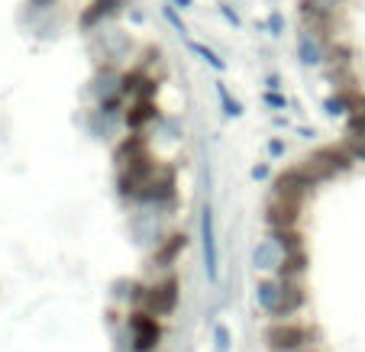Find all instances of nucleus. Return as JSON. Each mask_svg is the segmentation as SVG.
<instances>
[{
	"instance_id": "nucleus-1",
	"label": "nucleus",
	"mask_w": 365,
	"mask_h": 352,
	"mask_svg": "<svg viewBox=\"0 0 365 352\" xmlns=\"http://www.w3.org/2000/svg\"><path fill=\"white\" fill-rule=\"evenodd\" d=\"M130 311H145L152 317H172L181 304V278L175 271L168 275L155 278L149 284H133V294H130Z\"/></svg>"
},
{
	"instance_id": "nucleus-2",
	"label": "nucleus",
	"mask_w": 365,
	"mask_h": 352,
	"mask_svg": "<svg viewBox=\"0 0 365 352\" xmlns=\"http://www.w3.org/2000/svg\"><path fill=\"white\" fill-rule=\"evenodd\" d=\"M262 336L269 352H304L320 343V330L307 320H272Z\"/></svg>"
},
{
	"instance_id": "nucleus-3",
	"label": "nucleus",
	"mask_w": 365,
	"mask_h": 352,
	"mask_svg": "<svg viewBox=\"0 0 365 352\" xmlns=\"http://www.w3.org/2000/svg\"><path fill=\"white\" fill-rule=\"evenodd\" d=\"M259 304L272 320H291L304 304H307V291L304 281H262L259 284Z\"/></svg>"
},
{
	"instance_id": "nucleus-4",
	"label": "nucleus",
	"mask_w": 365,
	"mask_h": 352,
	"mask_svg": "<svg viewBox=\"0 0 365 352\" xmlns=\"http://www.w3.org/2000/svg\"><path fill=\"white\" fill-rule=\"evenodd\" d=\"M356 165V159L349 155V149H346L343 143L339 145H320L317 152H310L307 159L301 162V168L310 175V181L314 185H324V181L336 178V175L349 172V168Z\"/></svg>"
},
{
	"instance_id": "nucleus-5",
	"label": "nucleus",
	"mask_w": 365,
	"mask_h": 352,
	"mask_svg": "<svg viewBox=\"0 0 365 352\" xmlns=\"http://www.w3.org/2000/svg\"><path fill=\"white\" fill-rule=\"evenodd\" d=\"M126 330H130V343H133V352H155L162 346V320L152 317L145 311H130L126 314Z\"/></svg>"
},
{
	"instance_id": "nucleus-6",
	"label": "nucleus",
	"mask_w": 365,
	"mask_h": 352,
	"mask_svg": "<svg viewBox=\"0 0 365 352\" xmlns=\"http://www.w3.org/2000/svg\"><path fill=\"white\" fill-rule=\"evenodd\" d=\"M155 172H159V162L152 159V155H143V159H136V162H130V165L117 168V194L123 200H136V194L149 185Z\"/></svg>"
},
{
	"instance_id": "nucleus-7",
	"label": "nucleus",
	"mask_w": 365,
	"mask_h": 352,
	"mask_svg": "<svg viewBox=\"0 0 365 352\" xmlns=\"http://www.w3.org/2000/svg\"><path fill=\"white\" fill-rule=\"evenodd\" d=\"M178 197V185H175V168L159 165V172L152 175V181L136 194L133 204H145V207H172Z\"/></svg>"
},
{
	"instance_id": "nucleus-8",
	"label": "nucleus",
	"mask_w": 365,
	"mask_h": 352,
	"mask_svg": "<svg viewBox=\"0 0 365 352\" xmlns=\"http://www.w3.org/2000/svg\"><path fill=\"white\" fill-rule=\"evenodd\" d=\"M314 191H317V185L310 181V175L304 172L301 165L284 168V172L275 175V181H272V197L294 200V204H304V200H307Z\"/></svg>"
},
{
	"instance_id": "nucleus-9",
	"label": "nucleus",
	"mask_w": 365,
	"mask_h": 352,
	"mask_svg": "<svg viewBox=\"0 0 365 352\" xmlns=\"http://www.w3.org/2000/svg\"><path fill=\"white\" fill-rule=\"evenodd\" d=\"M200 246H204L207 278L217 281V278H220V249H217V227H214V207H210V204L200 207Z\"/></svg>"
},
{
	"instance_id": "nucleus-10",
	"label": "nucleus",
	"mask_w": 365,
	"mask_h": 352,
	"mask_svg": "<svg viewBox=\"0 0 365 352\" xmlns=\"http://www.w3.org/2000/svg\"><path fill=\"white\" fill-rule=\"evenodd\" d=\"M301 210H304V204L269 197V204H265V227L272 233H294L297 223H301Z\"/></svg>"
},
{
	"instance_id": "nucleus-11",
	"label": "nucleus",
	"mask_w": 365,
	"mask_h": 352,
	"mask_svg": "<svg viewBox=\"0 0 365 352\" xmlns=\"http://www.w3.org/2000/svg\"><path fill=\"white\" fill-rule=\"evenodd\" d=\"M187 249V236L185 233H168L165 239H159L155 242V252L149 256V269H155V271H172L175 265H178V259H181V252Z\"/></svg>"
},
{
	"instance_id": "nucleus-12",
	"label": "nucleus",
	"mask_w": 365,
	"mask_h": 352,
	"mask_svg": "<svg viewBox=\"0 0 365 352\" xmlns=\"http://www.w3.org/2000/svg\"><path fill=\"white\" fill-rule=\"evenodd\" d=\"M143 155H152L149 152V139H145L143 133H133V136H126L123 143L113 149V162H117V168L130 165V162L143 159Z\"/></svg>"
},
{
	"instance_id": "nucleus-13",
	"label": "nucleus",
	"mask_w": 365,
	"mask_h": 352,
	"mask_svg": "<svg viewBox=\"0 0 365 352\" xmlns=\"http://www.w3.org/2000/svg\"><path fill=\"white\" fill-rule=\"evenodd\" d=\"M297 56H301L304 65H320L327 58V42L317 39V36L304 26L301 33H297Z\"/></svg>"
},
{
	"instance_id": "nucleus-14",
	"label": "nucleus",
	"mask_w": 365,
	"mask_h": 352,
	"mask_svg": "<svg viewBox=\"0 0 365 352\" xmlns=\"http://www.w3.org/2000/svg\"><path fill=\"white\" fill-rule=\"evenodd\" d=\"M155 117H159V107H155V100H136V104H130L123 110V123L130 126L133 133H143L145 123H152Z\"/></svg>"
},
{
	"instance_id": "nucleus-15",
	"label": "nucleus",
	"mask_w": 365,
	"mask_h": 352,
	"mask_svg": "<svg viewBox=\"0 0 365 352\" xmlns=\"http://www.w3.org/2000/svg\"><path fill=\"white\" fill-rule=\"evenodd\" d=\"M282 259H284V252L278 249L275 239H265L262 246H255V252H252V262H255V269H259V271H269V269L278 271Z\"/></svg>"
},
{
	"instance_id": "nucleus-16",
	"label": "nucleus",
	"mask_w": 365,
	"mask_h": 352,
	"mask_svg": "<svg viewBox=\"0 0 365 352\" xmlns=\"http://www.w3.org/2000/svg\"><path fill=\"white\" fill-rule=\"evenodd\" d=\"M304 271H307V252H291V256L282 259L278 265V281H301Z\"/></svg>"
},
{
	"instance_id": "nucleus-17",
	"label": "nucleus",
	"mask_w": 365,
	"mask_h": 352,
	"mask_svg": "<svg viewBox=\"0 0 365 352\" xmlns=\"http://www.w3.org/2000/svg\"><path fill=\"white\" fill-rule=\"evenodd\" d=\"M120 7H123V0H94V4H91V10L81 16V26L91 29L94 23H101V20H107V16L120 14Z\"/></svg>"
},
{
	"instance_id": "nucleus-18",
	"label": "nucleus",
	"mask_w": 365,
	"mask_h": 352,
	"mask_svg": "<svg viewBox=\"0 0 365 352\" xmlns=\"http://www.w3.org/2000/svg\"><path fill=\"white\" fill-rule=\"evenodd\" d=\"M187 48H191L194 56H200V62H207V65H210V68H214V71H223V68H227V65H223V58L217 56L214 48L200 46V42H194V39H187Z\"/></svg>"
},
{
	"instance_id": "nucleus-19",
	"label": "nucleus",
	"mask_w": 365,
	"mask_h": 352,
	"mask_svg": "<svg viewBox=\"0 0 365 352\" xmlns=\"http://www.w3.org/2000/svg\"><path fill=\"white\" fill-rule=\"evenodd\" d=\"M217 94H220L223 107H227V117H240V113H242L240 100H233V97H230V94H227V88H223V84H217Z\"/></svg>"
},
{
	"instance_id": "nucleus-20",
	"label": "nucleus",
	"mask_w": 365,
	"mask_h": 352,
	"mask_svg": "<svg viewBox=\"0 0 365 352\" xmlns=\"http://www.w3.org/2000/svg\"><path fill=\"white\" fill-rule=\"evenodd\" d=\"M343 145H346V149H349V155H352V159H356V162H365V143H362V139H352V136H346V139H343Z\"/></svg>"
},
{
	"instance_id": "nucleus-21",
	"label": "nucleus",
	"mask_w": 365,
	"mask_h": 352,
	"mask_svg": "<svg viewBox=\"0 0 365 352\" xmlns=\"http://www.w3.org/2000/svg\"><path fill=\"white\" fill-rule=\"evenodd\" d=\"M162 14H165V20H168V23H172V26H175V29H178V33H181V36H185V33H187V29H185V23H181V16H178V14H175V7H165V10H162Z\"/></svg>"
},
{
	"instance_id": "nucleus-22",
	"label": "nucleus",
	"mask_w": 365,
	"mask_h": 352,
	"mask_svg": "<svg viewBox=\"0 0 365 352\" xmlns=\"http://www.w3.org/2000/svg\"><path fill=\"white\" fill-rule=\"evenodd\" d=\"M269 29H272V36H282V33H284V20H282V14H272V16H269Z\"/></svg>"
},
{
	"instance_id": "nucleus-23",
	"label": "nucleus",
	"mask_w": 365,
	"mask_h": 352,
	"mask_svg": "<svg viewBox=\"0 0 365 352\" xmlns=\"http://www.w3.org/2000/svg\"><path fill=\"white\" fill-rule=\"evenodd\" d=\"M265 104H272V107H282V110H288V100H284L282 94H275V90H269V94H265Z\"/></svg>"
},
{
	"instance_id": "nucleus-24",
	"label": "nucleus",
	"mask_w": 365,
	"mask_h": 352,
	"mask_svg": "<svg viewBox=\"0 0 365 352\" xmlns=\"http://www.w3.org/2000/svg\"><path fill=\"white\" fill-rule=\"evenodd\" d=\"M223 16H227V20H230V23H233V26H240V16H236V14H233V10H230V7H223Z\"/></svg>"
},
{
	"instance_id": "nucleus-25",
	"label": "nucleus",
	"mask_w": 365,
	"mask_h": 352,
	"mask_svg": "<svg viewBox=\"0 0 365 352\" xmlns=\"http://www.w3.org/2000/svg\"><path fill=\"white\" fill-rule=\"evenodd\" d=\"M172 7H181V10H191L194 0H172Z\"/></svg>"
},
{
	"instance_id": "nucleus-26",
	"label": "nucleus",
	"mask_w": 365,
	"mask_h": 352,
	"mask_svg": "<svg viewBox=\"0 0 365 352\" xmlns=\"http://www.w3.org/2000/svg\"><path fill=\"white\" fill-rule=\"evenodd\" d=\"M265 175H269V168H265V165H255L252 168V178H265Z\"/></svg>"
},
{
	"instance_id": "nucleus-27",
	"label": "nucleus",
	"mask_w": 365,
	"mask_h": 352,
	"mask_svg": "<svg viewBox=\"0 0 365 352\" xmlns=\"http://www.w3.org/2000/svg\"><path fill=\"white\" fill-rule=\"evenodd\" d=\"M265 84H269L272 90H278V88H282V84H278V78H275V75H269V78H265Z\"/></svg>"
},
{
	"instance_id": "nucleus-28",
	"label": "nucleus",
	"mask_w": 365,
	"mask_h": 352,
	"mask_svg": "<svg viewBox=\"0 0 365 352\" xmlns=\"http://www.w3.org/2000/svg\"><path fill=\"white\" fill-rule=\"evenodd\" d=\"M304 352H320V349H304Z\"/></svg>"
},
{
	"instance_id": "nucleus-29",
	"label": "nucleus",
	"mask_w": 365,
	"mask_h": 352,
	"mask_svg": "<svg viewBox=\"0 0 365 352\" xmlns=\"http://www.w3.org/2000/svg\"><path fill=\"white\" fill-rule=\"evenodd\" d=\"M217 352H227V349H217Z\"/></svg>"
}]
</instances>
